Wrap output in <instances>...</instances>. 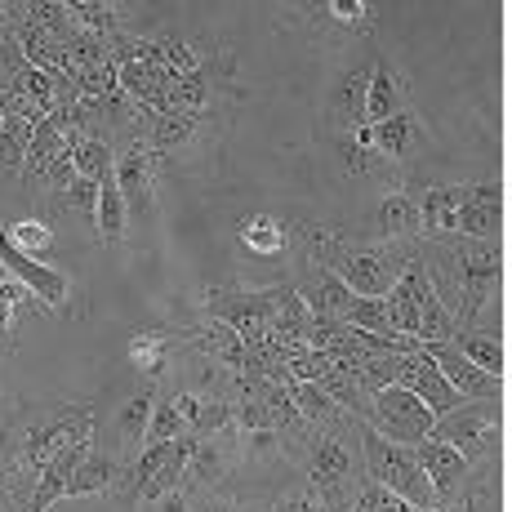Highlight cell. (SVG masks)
I'll use <instances>...</instances> for the list:
<instances>
[{
	"mask_svg": "<svg viewBox=\"0 0 512 512\" xmlns=\"http://www.w3.org/2000/svg\"><path fill=\"white\" fill-rule=\"evenodd\" d=\"M415 263L459 330H472L477 312L486 308V299H495V285L504 277L499 241H472V236H428V250L415 254Z\"/></svg>",
	"mask_w": 512,
	"mask_h": 512,
	"instance_id": "obj_1",
	"label": "cell"
},
{
	"mask_svg": "<svg viewBox=\"0 0 512 512\" xmlns=\"http://www.w3.org/2000/svg\"><path fill=\"white\" fill-rule=\"evenodd\" d=\"M303 236H308V259L330 268L357 299H383L415 259L406 245H348L321 228H308Z\"/></svg>",
	"mask_w": 512,
	"mask_h": 512,
	"instance_id": "obj_2",
	"label": "cell"
},
{
	"mask_svg": "<svg viewBox=\"0 0 512 512\" xmlns=\"http://www.w3.org/2000/svg\"><path fill=\"white\" fill-rule=\"evenodd\" d=\"M357 432V415L334 419L326 428H317L312 437H303V472H308V490L321 499L326 512H352V495H357L361 477V441L352 446Z\"/></svg>",
	"mask_w": 512,
	"mask_h": 512,
	"instance_id": "obj_3",
	"label": "cell"
},
{
	"mask_svg": "<svg viewBox=\"0 0 512 512\" xmlns=\"http://www.w3.org/2000/svg\"><path fill=\"white\" fill-rule=\"evenodd\" d=\"M357 437H361V468H366L370 481H379L383 490L401 495L415 512L441 508L437 495H432V486H428V477H423L415 450L397 446V441H388V437H379V432H374L370 423H361V419H357Z\"/></svg>",
	"mask_w": 512,
	"mask_h": 512,
	"instance_id": "obj_4",
	"label": "cell"
},
{
	"mask_svg": "<svg viewBox=\"0 0 512 512\" xmlns=\"http://www.w3.org/2000/svg\"><path fill=\"white\" fill-rule=\"evenodd\" d=\"M277 290H236V285H219V290H205V321H219L228 326L245 348H259L272 330V308H277Z\"/></svg>",
	"mask_w": 512,
	"mask_h": 512,
	"instance_id": "obj_5",
	"label": "cell"
},
{
	"mask_svg": "<svg viewBox=\"0 0 512 512\" xmlns=\"http://www.w3.org/2000/svg\"><path fill=\"white\" fill-rule=\"evenodd\" d=\"M85 437H94V406L90 401H72L58 415H49L45 423L23 432V441H18V468L41 472L54 455H63L72 441H85Z\"/></svg>",
	"mask_w": 512,
	"mask_h": 512,
	"instance_id": "obj_6",
	"label": "cell"
},
{
	"mask_svg": "<svg viewBox=\"0 0 512 512\" xmlns=\"http://www.w3.org/2000/svg\"><path fill=\"white\" fill-rule=\"evenodd\" d=\"M361 423H370L379 437L397 441V446H415V441H423V437L432 432L437 415L423 406L415 392H406V388H397V383H388V388H379V392L370 397V410L361 415Z\"/></svg>",
	"mask_w": 512,
	"mask_h": 512,
	"instance_id": "obj_7",
	"label": "cell"
},
{
	"mask_svg": "<svg viewBox=\"0 0 512 512\" xmlns=\"http://www.w3.org/2000/svg\"><path fill=\"white\" fill-rule=\"evenodd\" d=\"M428 437L455 446L468 464H472V459L495 455V441H499V410H495V401H464L459 410H450V415H441L437 423H432Z\"/></svg>",
	"mask_w": 512,
	"mask_h": 512,
	"instance_id": "obj_8",
	"label": "cell"
},
{
	"mask_svg": "<svg viewBox=\"0 0 512 512\" xmlns=\"http://www.w3.org/2000/svg\"><path fill=\"white\" fill-rule=\"evenodd\" d=\"M0 268L9 272L45 312H67V299H72V281L63 277L58 268L23 254L14 241H9V223H0Z\"/></svg>",
	"mask_w": 512,
	"mask_h": 512,
	"instance_id": "obj_9",
	"label": "cell"
},
{
	"mask_svg": "<svg viewBox=\"0 0 512 512\" xmlns=\"http://www.w3.org/2000/svg\"><path fill=\"white\" fill-rule=\"evenodd\" d=\"M410 450H415V459H419L423 477H428L432 495H437V504H441V508L459 504V499H464L468 477H472V464H468V459L459 455L455 446L437 441V437H423V441H415Z\"/></svg>",
	"mask_w": 512,
	"mask_h": 512,
	"instance_id": "obj_10",
	"label": "cell"
},
{
	"mask_svg": "<svg viewBox=\"0 0 512 512\" xmlns=\"http://www.w3.org/2000/svg\"><path fill=\"white\" fill-rule=\"evenodd\" d=\"M419 352L441 370V379H446L464 401H499V392H504V379L481 374L472 361H464V352H459L455 343H419Z\"/></svg>",
	"mask_w": 512,
	"mask_h": 512,
	"instance_id": "obj_11",
	"label": "cell"
},
{
	"mask_svg": "<svg viewBox=\"0 0 512 512\" xmlns=\"http://www.w3.org/2000/svg\"><path fill=\"white\" fill-rule=\"evenodd\" d=\"M156 165H161V156L147 147L139 134H134L130 143H125V152L116 156L112 174H116V187H121L125 196V210H147L152 205V192H156Z\"/></svg>",
	"mask_w": 512,
	"mask_h": 512,
	"instance_id": "obj_12",
	"label": "cell"
},
{
	"mask_svg": "<svg viewBox=\"0 0 512 512\" xmlns=\"http://www.w3.org/2000/svg\"><path fill=\"white\" fill-rule=\"evenodd\" d=\"M294 294L308 303L312 317H326V321H343V312H348L352 299H357V294L334 277L330 268H321L317 259H303L299 277H294Z\"/></svg>",
	"mask_w": 512,
	"mask_h": 512,
	"instance_id": "obj_13",
	"label": "cell"
},
{
	"mask_svg": "<svg viewBox=\"0 0 512 512\" xmlns=\"http://www.w3.org/2000/svg\"><path fill=\"white\" fill-rule=\"evenodd\" d=\"M179 339L187 343V348H196L205 361H214V366H223V370H232V374H245L250 370V348H245L241 339L228 330V326H219V321H205V326H187L179 330Z\"/></svg>",
	"mask_w": 512,
	"mask_h": 512,
	"instance_id": "obj_14",
	"label": "cell"
},
{
	"mask_svg": "<svg viewBox=\"0 0 512 512\" xmlns=\"http://www.w3.org/2000/svg\"><path fill=\"white\" fill-rule=\"evenodd\" d=\"M504 228V187L499 183H472V196L459 210L455 236H472V241H495Z\"/></svg>",
	"mask_w": 512,
	"mask_h": 512,
	"instance_id": "obj_15",
	"label": "cell"
},
{
	"mask_svg": "<svg viewBox=\"0 0 512 512\" xmlns=\"http://www.w3.org/2000/svg\"><path fill=\"white\" fill-rule=\"evenodd\" d=\"M90 446H94V437L72 441L63 455H54L41 472H36V490H32V499H27V512H49L58 499L67 495V481H72V472L81 468V459L90 455Z\"/></svg>",
	"mask_w": 512,
	"mask_h": 512,
	"instance_id": "obj_16",
	"label": "cell"
},
{
	"mask_svg": "<svg viewBox=\"0 0 512 512\" xmlns=\"http://www.w3.org/2000/svg\"><path fill=\"white\" fill-rule=\"evenodd\" d=\"M232 459H236V446L228 437H196L183 486L187 490H214L232 472Z\"/></svg>",
	"mask_w": 512,
	"mask_h": 512,
	"instance_id": "obj_17",
	"label": "cell"
},
{
	"mask_svg": "<svg viewBox=\"0 0 512 512\" xmlns=\"http://www.w3.org/2000/svg\"><path fill=\"white\" fill-rule=\"evenodd\" d=\"M366 85H370V72L366 67H352V72H343L339 85L330 90L326 112H330V125L339 134H352L366 125Z\"/></svg>",
	"mask_w": 512,
	"mask_h": 512,
	"instance_id": "obj_18",
	"label": "cell"
},
{
	"mask_svg": "<svg viewBox=\"0 0 512 512\" xmlns=\"http://www.w3.org/2000/svg\"><path fill=\"white\" fill-rule=\"evenodd\" d=\"M374 223H379L383 245H406L423 236V219H419V201L410 192H388L374 210Z\"/></svg>",
	"mask_w": 512,
	"mask_h": 512,
	"instance_id": "obj_19",
	"label": "cell"
},
{
	"mask_svg": "<svg viewBox=\"0 0 512 512\" xmlns=\"http://www.w3.org/2000/svg\"><path fill=\"white\" fill-rule=\"evenodd\" d=\"M397 112H406V85H401L397 67L388 58H379L370 67V85H366V125H383Z\"/></svg>",
	"mask_w": 512,
	"mask_h": 512,
	"instance_id": "obj_20",
	"label": "cell"
},
{
	"mask_svg": "<svg viewBox=\"0 0 512 512\" xmlns=\"http://www.w3.org/2000/svg\"><path fill=\"white\" fill-rule=\"evenodd\" d=\"M121 455H107V450H94L81 459V468L72 472V481H67V495L63 499H90V495H107V490H116V481H121Z\"/></svg>",
	"mask_w": 512,
	"mask_h": 512,
	"instance_id": "obj_21",
	"label": "cell"
},
{
	"mask_svg": "<svg viewBox=\"0 0 512 512\" xmlns=\"http://www.w3.org/2000/svg\"><path fill=\"white\" fill-rule=\"evenodd\" d=\"M192 446H196V437H179V441H170V455H165V464L156 468L139 490H134V499H139V504H161L165 495L183 490V477H187V459H192Z\"/></svg>",
	"mask_w": 512,
	"mask_h": 512,
	"instance_id": "obj_22",
	"label": "cell"
},
{
	"mask_svg": "<svg viewBox=\"0 0 512 512\" xmlns=\"http://www.w3.org/2000/svg\"><path fill=\"white\" fill-rule=\"evenodd\" d=\"M370 130H374V152L388 156V161H410V152L423 143V130L410 112L388 116L383 125H370Z\"/></svg>",
	"mask_w": 512,
	"mask_h": 512,
	"instance_id": "obj_23",
	"label": "cell"
},
{
	"mask_svg": "<svg viewBox=\"0 0 512 512\" xmlns=\"http://www.w3.org/2000/svg\"><path fill=\"white\" fill-rule=\"evenodd\" d=\"M170 352H174V343H170L165 330H134L130 343H125L130 366L139 374H147V379H161L165 366H170Z\"/></svg>",
	"mask_w": 512,
	"mask_h": 512,
	"instance_id": "obj_24",
	"label": "cell"
},
{
	"mask_svg": "<svg viewBox=\"0 0 512 512\" xmlns=\"http://www.w3.org/2000/svg\"><path fill=\"white\" fill-rule=\"evenodd\" d=\"M450 343H455V348L464 352V361H472L481 374L504 379V343H499V334H490V330H459Z\"/></svg>",
	"mask_w": 512,
	"mask_h": 512,
	"instance_id": "obj_25",
	"label": "cell"
},
{
	"mask_svg": "<svg viewBox=\"0 0 512 512\" xmlns=\"http://www.w3.org/2000/svg\"><path fill=\"white\" fill-rule=\"evenodd\" d=\"M72 147V139H67L63 130H58L54 121H45L36 125V134H32V147H27V161H23V183L32 187L36 179H45V170H49V161H54L58 152H67Z\"/></svg>",
	"mask_w": 512,
	"mask_h": 512,
	"instance_id": "obj_26",
	"label": "cell"
},
{
	"mask_svg": "<svg viewBox=\"0 0 512 512\" xmlns=\"http://www.w3.org/2000/svg\"><path fill=\"white\" fill-rule=\"evenodd\" d=\"M236 236H241V245L250 254H259V259H272V254L285 250V241H290V232L281 228L272 214H245L241 223H236Z\"/></svg>",
	"mask_w": 512,
	"mask_h": 512,
	"instance_id": "obj_27",
	"label": "cell"
},
{
	"mask_svg": "<svg viewBox=\"0 0 512 512\" xmlns=\"http://www.w3.org/2000/svg\"><path fill=\"white\" fill-rule=\"evenodd\" d=\"M152 410H156V392L143 388L139 397H130L121 406V419H116V432H121V450L125 455H139L143 441H147V423H152Z\"/></svg>",
	"mask_w": 512,
	"mask_h": 512,
	"instance_id": "obj_28",
	"label": "cell"
},
{
	"mask_svg": "<svg viewBox=\"0 0 512 512\" xmlns=\"http://www.w3.org/2000/svg\"><path fill=\"white\" fill-rule=\"evenodd\" d=\"M72 165H76V179L103 183L107 174H112V165H116V152H112V143H107V139L85 134V139L72 143Z\"/></svg>",
	"mask_w": 512,
	"mask_h": 512,
	"instance_id": "obj_29",
	"label": "cell"
},
{
	"mask_svg": "<svg viewBox=\"0 0 512 512\" xmlns=\"http://www.w3.org/2000/svg\"><path fill=\"white\" fill-rule=\"evenodd\" d=\"M67 14H72L76 32L103 36V41H112V36L121 32V14H116V5H103V0H72Z\"/></svg>",
	"mask_w": 512,
	"mask_h": 512,
	"instance_id": "obj_30",
	"label": "cell"
},
{
	"mask_svg": "<svg viewBox=\"0 0 512 512\" xmlns=\"http://www.w3.org/2000/svg\"><path fill=\"white\" fill-rule=\"evenodd\" d=\"M125 196H121V187H116V174H107L103 183H98V236H103V241H121L125 236Z\"/></svg>",
	"mask_w": 512,
	"mask_h": 512,
	"instance_id": "obj_31",
	"label": "cell"
},
{
	"mask_svg": "<svg viewBox=\"0 0 512 512\" xmlns=\"http://www.w3.org/2000/svg\"><path fill=\"white\" fill-rule=\"evenodd\" d=\"M290 397H294V410H299V419L308 423V428H326V423H334L343 415L317 383H290Z\"/></svg>",
	"mask_w": 512,
	"mask_h": 512,
	"instance_id": "obj_32",
	"label": "cell"
},
{
	"mask_svg": "<svg viewBox=\"0 0 512 512\" xmlns=\"http://www.w3.org/2000/svg\"><path fill=\"white\" fill-rule=\"evenodd\" d=\"M32 134H36L32 121H23V116H5V125H0V170H23Z\"/></svg>",
	"mask_w": 512,
	"mask_h": 512,
	"instance_id": "obj_33",
	"label": "cell"
},
{
	"mask_svg": "<svg viewBox=\"0 0 512 512\" xmlns=\"http://www.w3.org/2000/svg\"><path fill=\"white\" fill-rule=\"evenodd\" d=\"M236 455L245 464H268V459H281L285 455V437L277 428H259V432H241L236 441Z\"/></svg>",
	"mask_w": 512,
	"mask_h": 512,
	"instance_id": "obj_34",
	"label": "cell"
},
{
	"mask_svg": "<svg viewBox=\"0 0 512 512\" xmlns=\"http://www.w3.org/2000/svg\"><path fill=\"white\" fill-rule=\"evenodd\" d=\"M352 512H415V508H410L401 495H392V490H383L379 481L361 477L357 495H352Z\"/></svg>",
	"mask_w": 512,
	"mask_h": 512,
	"instance_id": "obj_35",
	"label": "cell"
},
{
	"mask_svg": "<svg viewBox=\"0 0 512 512\" xmlns=\"http://www.w3.org/2000/svg\"><path fill=\"white\" fill-rule=\"evenodd\" d=\"M343 326L366 330V334H392V326H388V308H383V299H352V308L343 312Z\"/></svg>",
	"mask_w": 512,
	"mask_h": 512,
	"instance_id": "obj_36",
	"label": "cell"
},
{
	"mask_svg": "<svg viewBox=\"0 0 512 512\" xmlns=\"http://www.w3.org/2000/svg\"><path fill=\"white\" fill-rule=\"evenodd\" d=\"M9 241L18 245L23 254H41V250H49V241H54V228H49L45 219H23V223H9Z\"/></svg>",
	"mask_w": 512,
	"mask_h": 512,
	"instance_id": "obj_37",
	"label": "cell"
},
{
	"mask_svg": "<svg viewBox=\"0 0 512 512\" xmlns=\"http://www.w3.org/2000/svg\"><path fill=\"white\" fill-rule=\"evenodd\" d=\"M179 437H192L187 423L179 419V410L165 401V406L152 410V423H147V441H179Z\"/></svg>",
	"mask_w": 512,
	"mask_h": 512,
	"instance_id": "obj_38",
	"label": "cell"
},
{
	"mask_svg": "<svg viewBox=\"0 0 512 512\" xmlns=\"http://www.w3.org/2000/svg\"><path fill=\"white\" fill-rule=\"evenodd\" d=\"M58 201L72 214H81V219H98V183H90V179H72V187H67Z\"/></svg>",
	"mask_w": 512,
	"mask_h": 512,
	"instance_id": "obj_39",
	"label": "cell"
},
{
	"mask_svg": "<svg viewBox=\"0 0 512 512\" xmlns=\"http://www.w3.org/2000/svg\"><path fill=\"white\" fill-rule=\"evenodd\" d=\"M23 294H27V290H18L14 281L0 277V348L14 339V308L23 303ZM27 299H32V294H27Z\"/></svg>",
	"mask_w": 512,
	"mask_h": 512,
	"instance_id": "obj_40",
	"label": "cell"
},
{
	"mask_svg": "<svg viewBox=\"0 0 512 512\" xmlns=\"http://www.w3.org/2000/svg\"><path fill=\"white\" fill-rule=\"evenodd\" d=\"M326 14H330L339 27H352V32H370V9L361 5V0H330Z\"/></svg>",
	"mask_w": 512,
	"mask_h": 512,
	"instance_id": "obj_41",
	"label": "cell"
},
{
	"mask_svg": "<svg viewBox=\"0 0 512 512\" xmlns=\"http://www.w3.org/2000/svg\"><path fill=\"white\" fill-rule=\"evenodd\" d=\"M72 179H76V165H72V147H67V152H58L54 161H49L45 183H49V192H54V196H63L67 187H72Z\"/></svg>",
	"mask_w": 512,
	"mask_h": 512,
	"instance_id": "obj_42",
	"label": "cell"
},
{
	"mask_svg": "<svg viewBox=\"0 0 512 512\" xmlns=\"http://www.w3.org/2000/svg\"><path fill=\"white\" fill-rule=\"evenodd\" d=\"M277 512H326V508H321V499L312 490H294V495H285L277 504Z\"/></svg>",
	"mask_w": 512,
	"mask_h": 512,
	"instance_id": "obj_43",
	"label": "cell"
},
{
	"mask_svg": "<svg viewBox=\"0 0 512 512\" xmlns=\"http://www.w3.org/2000/svg\"><path fill=\"white\" fill-rule=\"evenodd\" d=\"M187 512H236V504H232L228 495H214V490H205V499L187 504Z\"/></svg>",
	"mask_w": 512,
	"mask_h": 512,
	"instance_id": "obj_44",
	"label": "cell"
},
{
	"mask_svg": "<svg viewBox=\"0 0 512 512\" xmlns=\"http://www.w3.org/2000/svg\"><path fill=\"white\" fill-rule=\"evenodd\" d=\"M0 499H5V468H0Z\"/></svg>",
	"mask_w": 512,
	"mask_h": 512,
	"instance_id": "obj_45",
	"label": "cell"
},
{
	"mask_svg": "<svg viewBox=\"0 0 512 512\" xmlns=\"http://www.w3.org/2000/svg\"><path fill=\"white\" fill-rule=\"evenodd\" d=\"M0 125H5V112H0Z\"/></svg>",
	"mask_w": 512,
	"mask_h": 512,
	"instance_id": "obj_46",
	"label": "cell"
}]
</instances>
